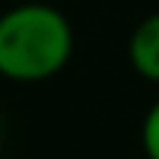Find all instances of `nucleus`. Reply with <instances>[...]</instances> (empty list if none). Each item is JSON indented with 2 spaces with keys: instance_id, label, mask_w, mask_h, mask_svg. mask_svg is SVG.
Wrapping results in <instances>:
<instances>
[{
  "instance_id": "obj_2",
  "label": "nucleus",
  "mask_w": 159,
  "mask_h": 159,
  "mask_svg": "<svg viewBox=\"0 0 159 159\" xmlns=\"http://www.w3.org/2000/svg\"><path fill=\"white\" fill-rule=\"evenodd\" d=\"M128 62L140 78L159 84V13H150L131 31V38H128Z\"/></svg>"
},
{
  "instance_id": "obj_1",
  "label": "nucleus",
  "mask_w": 159,
  "mask_h": 159,
  "mask_svg": "<svg viewBox=\"0 0 159 159\" xmlns=\"http://www.w3.org/2000/svg\"><path fill=\"white\" fill-rule=\"evenodd\" d=\"M72 50V22L50 3H19L0 16V75L10 81H47L69 66Z\"/></svg>"
},
{
  "instance_id": "obj_3",
  "label": "nucleus",
  "mask_w": 159,
  "mask_h": 159,
  "mask_svg": "<svg viewBox=\"0 0 159 159\" xmlns=\"http://www.w3.org/2000/svg\"><path fill=\"white\" fill-rule=\"evenodd\" d=\"M140 140H143L147 159H159V100L147 109V119H143V128H140Z\"/></svg>"
},
{
  "instance_id": "obj_4",
  "label": "nucleus",
  "mask_w": 159,
  "mask_h": 159,
  "mask_svg": "<svg viewBox=\"0 0 159 159\" xmlns=\"http://www.w3.org/2000/svg\"><path fill=\"white\" fill-rule=\"evenodd\" d=\"M0 137H3V119H0Z\"/></svg>"
}]
</instances>
